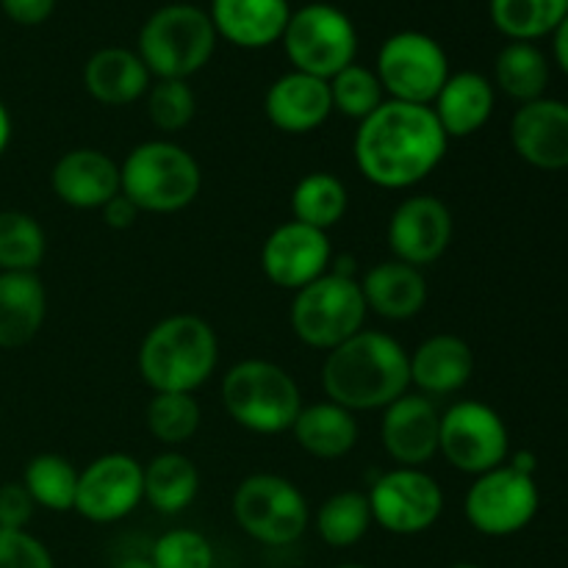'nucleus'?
Masks as SVG:
<instances>
[{
    "mask_svg": "<svg viewBox=\"0 0 568 568\" xmlns=\"http://www.w3.org/2000/svg\"><path fill=\"white\" fill-rule=\"evenodd\" d=\"M449 148L430 105L383 100L353 139L355 166L372 186L405 192L438 170Z\"/></svg>",
    "mask_w": 568,
    "mask_h": 568,
    "instance_id": "obj_1",
    "label": "nucleus"
},
{
    "mask_svg": "<svg viewBox=\"0 0 568 568\" xmlns=\"http://www.w3.org/2000/svg\"><path fill=\"white\" fill-rule=\"evenodd\" d=\"M320 381L325 399L353 414L383 410L410 392L408 349L388 333L364 327L325 353Z\"/></svg>",
    "mask_w": 568,
    "mask_h": 568,
    "instance_id": "obj_2",
    "label": "nucleus"
},
{
    "mask_svg": "<svg viewBox=\"0 0 568 568\" xmlns=\"http://www.w3.org/2000/svg\"><path fill=\"white\" fill-rule=\"evenodd\" d=\"M220 364L216 331L194 314H172L144 333L136 369L153 394H194Z\"/></svg>",
    "mask_w": 568,
    "mask_h": 568,
    "instance_id": "obj_3",
    "label": "nucleus"
},
{
    "mask_svg": "<svg viewBox=\"0 0 568 568\" xmlns=\"http://www.w3.org/2000/svg\"><path fill=\"white\" fill-rule=\"evenodd\" d=\"M353 272V261L342 258L314 283L294 292L288 325L305 347L331 353L333 347L364 331L369 308L361 292V281Z\"/></svg>",
    "mask_w": 568,
    "mask_h": 568,
    "instance_id": "obj_4",
    "label": "nucleus"
},
{
    "mask_svg": "<svg viewBox=\"0 0 568 568\" xmlns=\"http://www.w3.org/2000/svg\"><path fill=\"white\" fill-rule=\"evenodd\" d=\"M197 159L170 139L136 144L120 164V192L148 214H178L200 197Z\"/></svg>",
    "mask_w": 568,
    "mask_h": 568,
    "instance_id": "obj_5",
    "label": "nucleus"
},
{
    "mask_svg": "<svg viewBox=\"0 0 568 568\" xmlns=\"http://www.w3.org/2000/svg\"><path fill=\"white\" fill-rule=\"evenodd\" d=\"M216 28L194 3H166L139 28L136 53L155 81H189L211 61Z\"/></svg>",
    "mask_w": 568,
    "mask_h": 568,
    "instance_id": "obj_6",
    "label": "nucleus"
},
{
    "mask_svg": "<svg viewBox=\"0 0 568 568\" xmlns=\"http://www.w3.org/2000/svg\"><path fill=\"white\" fill-rule=\"evenodd\" d=\"M220 397L227 416L258 436L288 433L303 410V392L292 372L264 358L233 364L222 377Z\"/></svg>",
    "mask_w": 568,
    "mask_h": 568,
    "instance_id": "obj_7",
    "label": "nucleus"
},
{
    "mask_svg": "<svg viewBox=\"0 0 568 568\" xmlns=\"http://www.w3.org/2000/svg\"><path fill=\"white\" fill-rule=\"evenodd\" d=\"M239 530L264 547H292L311 521L308 499L292 480L272 471L244 477L231 499Z\"/></svg>",
    "mask_w": 568,
    "mask_h": 568,
    "instance_id": "obj_8",
    "label": "nucleus"
},
{
    "mask_svg": "<svg viewBox=\"0 0 568 568\" xmlns=\"http://www.w3.org/2000/svg\"><path fill=\"white\" fill-rule=\"evenodd\" d=\"M292 70L331 81L344 67L355 64L358 31L347 11L333 3H308L292 11L281 37Z\"/></svg>",
    "mask_w": 568,
    "mask_h": 568,
    "instance_id": "obj_9",
    "label": "nucleus"
},
{
    "mask_svg": "<svg viewBox=\"0 0 568 568\" xmlns=\"http://www.w3.org/2000/svg\"><path fill=\"white\" fill-rule=\"evenodd\" d=\"M375 75L386 100L433 105L449 78L447 50L425 31H397L377 50Z\"/></svg>",
    "mask_w": 568,
    "mask_h": 568,
    "instance_id": "obj_10",
    "label": "nucleus"
},
{
    "mask_svg": "<svg viewBox=\"0 0 568 568\" xmlns=\"http://www.w3.org/2000/svg\"><path fill=\"white\" fill-rule=\"evenodd\" d=\"M541 508L536 475L505 460L497 469L477 475L464 499L466 521L480 536L508 538L525 530Z\"/></svg>",
    "mask_w": 568,
    "mask_h": 568,
    "instance_id": "obj_11",
    "label": "nucleus"
},
{
    "mask_svg": "<svg viewBox=\"0 0 568 568\" xmlns=\"http://www.w3.org/2000/svg\"><path fill=\"white\" fill-rule=\"evenodd\" d=\"M438 455L464 475H486L510 458V433L503 416L486 403L460 399L442 414Z\"/></svg>",
    "mask_w": 568,
    "mask_h": 568,
    "instance_id": "obj_12",
    "label": "nucleus"
},
{
    "mask_svg": "<svg viewBox=\"0 0 568 568\" xmlns=\"http://www.w3.org/2000/svg\"><path fill=\"white\" fill-rule=\"evenodd\" d=\"M372 521L392 536H419L427 532L444 514V491L425 469L394 466L372 483Z\"/></svg>",
    "mask_w": 568,
    "mask_h": 568,
    "instance_id": "obj_13",
    "label": "nucleus"
},
{
    "mask_svg": "<svg viewBox=\"0 0 568 568\" xmlns=\"http://www.w3.org/2000/svg\"><path fill=\"white\" fill-rule=\"evenodd\" d=\"M144 503V464L133 455L105 453L78 475L75 514L92 525H114Z\"/></svg>",
    "mask_w": 568,
    "mask_h": 568,
    "instance_id": "obj_14",
    "label": "nucleus"
},
{
    "mask_svg": "<svg viewBox=\"0 0 568 568\" xmlns=\"http://www.w3.org/2000/svg\"><path fill=\"white\" fill-rule=\"evenodd\" d=\"M455 236V220L449 205L436 194L405 197L388 216V250L403 264L425 270L449 250Z\"/></svg>",
    "mask_w": 568,
    "mask_h": 568,
    "instance_id": "obj_15",
    "label": "nucleus"
},
{
    "mask_svg": "<svg viewBox=\"0 0 568 568\" xmlns=\"http://www.w3.org/2000/svg\"><path fill=\"white\" fill-rule=\"evenodd\" d=\"M331 236L294 220L277 225L261 247V270L266 281L286 292H300L314 283L331 270Z\"/></svg>",
    "mask_w": 568,
    "mask_h": 568,
    "instance_id": "obj_16",
    "label": "nucleus"
},
{
    "mask_svg": "<svg viewBox=\"0 0 568 568\" xmlns=\"http://www.w3.org/2000/svg\"><path fill=\"white\" fill-rule=\"evenodd\" d=\"M442 414L430 397L408 392L383 408L381 444L397 466L422 469L438 455Z\"/></svg>",
    "mask_w": 568,
    "mask_h": 568,
    "instance_id": "obj_17",
    "label": "nucleus"
},
{
    "mask_svg": "<svg viewBox=\"0 0 568 568\" xmlns=\"http://www.w3.org/2000/svg\"><path fill=\"white\" fill-rule=\"evenodd\" d=\"M510 144L536 170H568V103L541 98L519 105L510 120Z\"/></svg>",
    "mask_w": 568,
    "mask_h": 568,
    "instance_id": "obj_18",
    "label": "nucleus"
},
{
    "mask_svg": "<svg viewBox=\"0 0 568 568\" xmlns=\"http://www.w3.org/2000/svg\"><path fill=\"white\" fill-rule=\"evenodd\" d=\"M50 189L70 209L100 211L120 194V164L98 148L67 150L50 170Z\"/></svg>",
    "mask_w": 568,
    "mask_h": 568,
    "instance_id": "obj_19",
    "label": "nucleus"
},
{
    "mask_svg": "<svg viewBox=\"0 0 568 568\" xmlns=\"http://www.w3.org/2000/svg\"><path fill=\"white\" fill-rule=\"evenodd\" d=\"M264 114L281 133L303 136L331 120V87L322 78L305 75V72H283L266 89Z\"/></svg>",
    "mask_w": 568,
    "mask_h": 568,
    "instance_id": "obj_20",
    "label": "nucleus"
},
{
    "mask_svg": "<svg viewBox=\"0 0 568 568\" xmlns=\"http://www.w3.org/2000/svg\"><path fill=\"white\" fill-rule=\"evenodd\" d=\"M410 388L422 397H449L469 386L475 375V353L455 333H436L408 353Z\"/></svg>",
    "mask_w": 568,
    "mask_h": 568,
    "instance_id": "obj_21",
    "label": "nucleus"
},
{
    "mask_svg": "<svg viewBox=\"0 0 568 568\" xmlns=\"http://www.w3.org/2000/svg\"><path fill=\"white\" fill-rule=\"evenodd\" d=\"M216 37L244 50L281 42L292 17L288 0H211L209 11Z\"/></svg>",
    "mask_w": 568,
    "mask_h": 568,
    "instance_id": "obj_22",
    "label": "nucleus"
},
{
    "mask_svg": "<svg viewBox=\"0 0 568 568\" xmlns=\"http://www.w3.org/2000/svg\"><path fill=\"white\" fill-rule=\"evenodd\" d=\"M497 105V89L483 72H449L447 83L433 100V114L447 139H469L488 125Z\"/></svg>",
    "mask_w": 568,
    "mask_h": 568,
    "instance_id": "obj_23",
    "label": "nucleus"
},
{
    "mask_svg": "<svg viewBox=\"0 0 568 568\" xmlns=\"http://www.w3.org/2000/svg\"><path fill=\"white\" fill-rule=\"evenodd\" d=\"M150 70L139 59L136 50L120 48H100L89 55L83 64V87L89 98L98 100L100 105L122 109L136 100H142L150 89Z\"/></svg>",
    "mask_w": 568,
    "mask_h": 568,
    "instance_id": "obj_24",
    "label": "nucleus"
},
{
    "mask_svg": "<svg viewBox=\"0 0 568 568\" xmlns=\"http://www.w3.org/2000/svg\"><path fill=\"white\" fill-rule=\"evenodd\" d=\"M366 308L388 322H408L427 305L425 272L397 258L381 261L361 277Z\"/></svg>",
    "mask_w": 568,
    "mask_h": 568,
    "instance_id": "obj_25",
    "label": "nucleus"
},
{
    "mask_svg": "<svg viewBox=\"0 0 568 568\" xmlns=\"http://www.w3.org/2000/svg\"><path fill=\"white\" fill-rule=\"evenodd\" d=\"M48 292L37 272H0V349H20L39 336Z\"/></svg>",
    "mask_w": 568,
    "mask_h": 568,
    "instance_id": "obj_26",
    "label": "nucleus"
},
{
    "mask_svg": "<svg viewBox=\"0 0 568 568\" xmlns=\"http://www.w3.org/2000/svg\"><path fill=\"white\" fill-rule=\"evenodd\" d=\"M305 455L316 460H338L355 449L361 438L358 419L353 410L322 399V403L303 405L300 416L288 430Z\"/></svg>",
    "mask_w": 568,
    "mask_h": 568,
    "instance_id": "obj_27",
    "label": "nucleus"
},
{
    "mask_svg": "<svg viewBox=\"0 0 568 568\" xmlns=\"http://www.w3.org/2000/svg\"><path fill=\"white\" fill-rule=\"evenodd\" d=\"M197 494L200 471L189 455L166 449L144 466V503L161 516L183 514Z\"/></svg>",
    "mask_w": 568,
    "mask_h": 568,
    "instance_id": "obj_28",
    "label": "nucleus"
},
{
    "mask_svg": "<svg viewBox=\"0 0 568 568\" xmlns=\"http://www.w3.org/2000/svg\"><path fill=\"white\" fill-rule=\"evenodd\" d=\"M549 87V61L536 42H508L494 61V89L516 103L541 100Z\"/></svg>",
    "mask_w": 568,
    "mask_h": 568,
    "instance_id": "obj_29",
    "label": "nucleus"
},
{
    "mask_svg": "<svg viewBox=\"0 0 568 568\" xmlns=\"http://www.w3.org/2000/svg\"><path fill=\"white\" fill-rule=\"evenodd\" d=\"M349 211V192L333 172H308L292 192V220L331 233Z\"/></svg>",
    "mask_w": 568,
    "mask_h": 568,
    "instance_id": "obj_30",
    "label": "nucleus"
},
{
    "mask_svg": "<svg viewBox=\"0 0 568 568\" xmlns=\"http://www.w3.org/2000/svg\"><path fill=\"white\" fill-rule=\"evenodd\" d=\"M491 22L510 42H536L558 31L568 14V0H491Z\"/></svg>",
    "mask_w": 568,
    "mask_h": 568,
    "instance_id": "obj_31",
    "label": "nucleus"
},
{
    "mask_svg": "<svg viewBox=\"0 0 568 568\" xmlns=\"http://www.w3.org/2000/svg\"><path fill=\"white\" fill-rule=\"evenodd\" d=\"M78 475L81 471L64 455L42 453L33 455L26 464L22 486L28 488L37 508L50 510V514H70V510H75Z\"/></svg>",
    "mask_w": 568,
    "mask_h": 568,
    "instance_id": "obj_32",
    "label": "nucleus"
},
{
    "mask_svg": "<svg viewBox=\"0 0 568 568\" xmlns=\"http://www.w3.org/2000/svg\"><path fill=\"white\" fill-rule=\"evenodd\" d=\"M316 536L333 549H349L358 541H364V536L369 532L372 521V508L366 494L361 491H338L333 497H327L320 505L314 516Z\"/></svg>",
    "mask_w": 568,
    "mask_h": 568,
    "instance_id": "obj_33",
    "label": "nucleus"
},
{
    "mask_svg": "<svg viewBox=\"0 0 568 568\" xmlns=\"http://www.w3.org/2000/svg\"><path fill=\"white\" fill-rule=\"evenodd\" d=\"M48 253L44 227L26 211H0V272H37Z\"/></svg>",
    "mask_w": 568,
    "mask_h": 568,
    "instance_id": "obj_34",
    "label": "nucleus"
},
{
    "mask_svg": "<svg viewBox=\"0 0 568 568\" xmlns=\"http://www.w3.org/2000/svg\"><path fill=\"white\" fill-rule=\"evenodd\" d=\"M144 422L155 442L175 449L197 436L203 410L194 394H153L144 410Z\"/></svg>",
    "mask_w": 568,
    "mask_h": 568,
    "instance_id": "obj_35",
    "label": "nucleus"
},
{
    "mask_svg": "<svg viewBox=\"0 0 568 568\" xmlns=\"http://www.w3.org/2000/svg\"><path fill=\"white\" fill-rule=\"evenodd\" d=\"M327 87H331L333 111L355 122H364L366 116L375 109H381L383 100H386V92H383L375 70L358 64V61L344 67L342 72H336V75L327 81Z\"/></svg>",
    "mask_w": 568,
    "mask_h": 568,
    "instance_id": "obj_36",
    "label": "nucleus"
},
{
    "mask_svg": "<svg viewBox=\"0 0 568 568\" xmlns=\"http://www.w3.org/2000/svg\"><path fill=\"white\" fill-rule=\"evenodd\" d=\"M144 105H148V120L170 136L186 131L197 114V98H194V89L189 87V81L150 83Z\"/></svg>",
    "mask_w": 568,
    "mask_h": 568,
    "instance_id": "obj_37",
    "label": "nucleus"
},
{
    "mask_svg": "<svg viewBox=\"0 0 568 568\" xmlns=\"http://www.w3.org/2000/svg\"><path fill=\"white\" fill-rule=\"evenodd\" d=\"M155 568H214V547L197 530H166L148 555Z\"/></svg>",
    "mask_w": 568,
    "mask_h": 568,
    "instance_id": "obj_38",
    "label": "nucleus"
},
{
    "mask_svg": "<svg viewBox=\"0 0 568 568\" xmlns=\"http://www.w3.org/2000/svg\"><path fill=\"white\" fill-rule=\"evenodd\" d=\"M0 568H55V560L33 532L0 530Z\"/></svg>",
    "mask_w": 568,
    "mask_h": 568,
    "instance_id": "obj_39",
    "label": "nucleus"
},
{
    "mask_svg": "<svg viewBox=\"0 0 568 568\" xmlns=\"http://www.w3.org/2000/svg\"><path fill=\"white\" fill-rule=\"evenodd\" d=\"M33 510H37V503L22 480L0 486V530H26L33 519Z\"/></svg>",
    "mask_w": 568,
    "mask_h": 568,
    "instance_id": "obj_40",
    "label": "nucleus"
},
{
    "mask_svg": "<svg viewBox=\"0 0 568 568\" xmlns=\"http://www.w3.org/2000/svg\"><path fill=\"white\" fill-rule=\"evenodd\" d=\"M59 0H0V9L17 26H42L50 20Z\"/></svg>",
    "mask_w": 568,
    "mask_h": 568,
    "instance_id": "obj_41",
    "label": "nucleus"
},
{
    "mask_svg": "<svg viewBox=\"0 0 568 568\" xmlns=\"http://www.w3.org/2000/svg\"><path fill=\"white\" fill-rule=\"evenodd\" d=\"M139 214H142V211H139L122 192L116 194V197H111L109 203L100 209V216H103V222L111 227V231H128V227L136 225Z\"/></svg>",
    "mask_w": 568,
    "mask_h": 568,
    "instance_id": "obj_42",
    "label": "nucleus"
},
{
    "mask_svg": "<svg viewBox=\"0 0 568 568\" xmlns=\"http://www.w3.org/2000/svg\"><path fill=\"white\" fill-rule=\"evenodd\" d=\"M552 50H555V61H558L560 70L568 75V14L558 26V31L552 33Z\"/></svg>",
    "mask_w": 568,
    "mask_h": 568,
    "instance_id": "obj_43",
    "label": "nucleus"
},
{
    "mask_svg": "<svg viewBox=\"0 0 568 568\" xmlns=\"http://www.w3.org/2000/svg\"><path fill=\"white\" fill-rule=\"evenodd\" d=\"M11 133H14V131H11V114H9V109H6L3 100H0V155L9 150Z\"/></svg>",
    "mask_w": 568,
    "mask_h": 568,
    "instance_id": "obj_44",
    "label": "nucleus"
},
{
    "mask_svg": "<svg viewBox=\"0 0 568 568\" xmlns=\"http://www.w3.org/2000/svg\"><path fill=\"white\" fill-rule=\"evenodd\" d=\"M114 568H155L153 560L142 558V555H131V558H122Z\"/></svg>",
    "mask_w": 568,
    "mask_h": 568,
    "instance_id": "obj_45",
    "label": "nucleus"
},
{
    "mask_svg": "<svg viewBox=\"0 0 568 568\" xmlns=\"http://www.w3.org/2000/svg\"><path fill=\"white\" fill-rule=\"evenodd\" d=\"M447 568H483V566H477V564H453V566H447Z\"/></svg>",
    "mask_w": 568,
    "mask_h": 568,
    "instance_id": "obj_46",
    "label": "nucleus"
},
{
    "mask_svg": "<svg viewBox=\"0 0 568 568\" xmlns=\"http://www.w3.org/2000/svg\"><path fill=\"white\" fill-rule=\"evenodd\" d=\"M336 568H369V566H361V564H342V566H336Z\"/></svg>",
    "mask_w": 568,
    "mask_h": 568,
    "instance_id": "obj_47",
    "label": "nucleus"
}]
</instances>
